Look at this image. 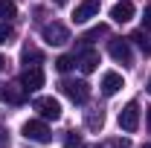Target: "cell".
Listing matches in <instances>:
<instances>
[{"mask_svg":"<svg viewBox=\"0 0 151 148\" xmlns=\"http://www.w3.org/2000/svg\"><path fill=\"white\" fill-rule=\"evenodd\" d=\"M76 64H78V70H81V73H93L96 67H99V52H96V50H84V52L78 55Z\"/></svg>","mask_w":151,"mask_h":148,"instance_id":"obj_12","label":"cell"},{"mask_svg":"<svg viewBox=\"0 0 151 148\" xmlns=\"http://www.w3.org/2000/svg\"><path fill=\"white\" fill-rule=\"evenodd\" d=\"M18 15V6L12 0H0V20H12Z\"/></svg>","mask_w":151,"mask_h":148,"instance_id":"obj_16","label":"cell"},{"mask_svg":"<svg viewBox=\"0 0 151 148\" xmlns=\"http://www.w3.org/2000/svg\"><path fill=\"white\" fill-rule=\"evenodd\" d=\"M20 84H23L26 93L41 90V87H44V70H41V67H26L23 75H20Z\"/></svg>","mask_w":151,"mask_h":148,"instance_id":"obj_7","label":"cell"},{"mask_svg":"<svg viewBox=\"0 0 151 148\" xmlns=\"http://www.w3.org/2000/svg\"><path fill=\"white\" fill-rule=\"evenodd\" d=\"M96 15H99V0H81L73 9V20L76 23H87V20L96 18Z\"/></svg>","mask_w":151,"mask_h":148,"instance_id":"obj_8","label":"cell"},{"mask_svg":"<svg viewBox=\"0 0 151 148\" xmlns=\"http://www.w3.org/2000/svg\"><path fill=\"white\" fill-rule=\"evenodd\" d=\"M0 99L9 102V105H23L26 90H23V84H0Z\"/></svg>","mask_w":151,"mask_h":148,"instance_id":"obj_9","label":"cell"},{"mask_svg":"<svg viewBox=\"0 0 151 148\" xmlns=\"http://www.w3.org/2000/svg\"><path fill=\"white\" fill-rule=\"evenodd\" d=\"M3 67H6V58H3V55H0V70H3Z\"/></svg>","mask_w":151,"mask_h":148,"instance_id":"obj_25","label":"cell"},{"mask_svg":"<svg viewBox=\"0 0 151 148\" xmlns=\"http://www.w3.org/2000/svg\"><path fill=\"white\" fill-rule=\"evenodd\" d=\"M35 111L44 116V119H52L55 122L58 116H61V105H58V99H52V96H38L35 99Z\"/></svg>","mask_w":151,"mask_h":148,"instance_id":"obj_6","label":"cell"},{"mask_svg":"<svg viewBox=\"0 0 151 148\" xmlns=\"http://www.w3.org/2000/svg\"><path fill=\"white\" fill-rule=\"evenodd\" d=\"M67 142H70V145H78V142H81V134H76V131H70V137H67Z\"/></svg>","mask_w":151,"mask_h":148,"instance_id":"obj_22","label":"cell"},{"mask_svg":"<svg viewBox=\"0 0 151 148\" xmlns=\"http://www.w3.org/2000/svg\"><path fill=\"white\" fill-rule=\"evenodd\" d=\"M23 137L32 139V142H52V131L44 119H29L23 122Z\"/></svg>","mask_w":151,"mask_h":148,"instance_id":"obj_2","label":"cell"},{"mask_svg":"<svg viewBox=\"0 0 151 148\" xmlns=\"http://www.w3.org/2000/svg\"><path fill=\"white\" fill-rule=\"evenodd\" d=\"M128 41H134V44L142 50V55H151V38H148V29H137Z\"/></svg>","mask_w":151,"mask_h":148,"instance_id":"obj_13","label":"cell"},{"mask_svg":"<svg viewBox=\"0 0 151 148\" xmlns=\"http://www.w3.org/2000/svg\"><path fill=\"white\" fill-rule=\"evenodd\" d=\"M119 128L125 131V134H134V131L139 128V105L137 102H128L119 111Z\"/></svg>","mask_w":151,"mask_h":148,"instance_id":"obj_3","label":"cell"},{"mask_svg":"<svg viewBox=\"0 0 151 148\" xmlns=\"http://www.w3.org/2000/svg\"><path fill=\"white\" fill-rule=\"evenodd\" d=\"M142 29H151V6H145L142 12Z\"/></svg>","mask_w":151,"mask_h":148,"instance_id":"obj_20","label":"cell"},{"mask_svg":"<svg viewBox=\"0 0 151 148\" xmlns=\"http://www.w3.org/2000/svg\"><path fill=\"white\" fill-rule=\"evenodd\" d=\"M122 87H125V81H122L119 73H105L102 75V93L105 96H113V93H119Z\"/></svg>","mask_w":151,"mask_h":148,"instance_id":"obj_11","label":"cell"},{"mask_svg":"<svg viewBox=\"0 0 151 148\" xmlns=\"http://www.w3.org/2000/svg\"><path fill=\"white\" fill-rule=\"evenodd\" d=\"M41 61H44L41 50H35V47H26V50H23V64H26V67H38Z\"/></svg>","mask_w":151,"mask_h":148,"instance_id":"obj_14","label":"cell"},{"mask_svg":"<svg viewBox=\"0 0 151 148\" xmlns=\"http://www.w3.org/2000/svg\"><path fill=\"white\" fill-rule=\"evenodd\" d=\"M102 125H105V113L102 111H90L87 113V128L90 131H102Z\"/></svg>","mask_w":151,"mask_h":148,"instance_id":"obj_17","label":"cell"},{"mask_svg":"<svg viewBox=\"0 0 151 148\" xmlns=\"http://www.w3.org/2000/svg\"><path fill=\"white\" fill-rule=\"evenodd\" d=\"M108 52H111V58L116 61V64H134V55H131V44L125 41V38H113L111 44H108Z\"/></svg>","mask_w":151,"mask_h":148,"instance_id":"obj_4","label":"cell"},{"mask_svg":"<svg viewBox=\"0 0 151 148\" xmlns=\"http://www.w3.org/2000/svg\"><path fill=\"white\" fill-rule=\"evenodd\" d=\"M12 38H15V26L9 20H0V44H9Z\"/></svg>","mask_w":151,"mask_h":148,"instance_id":"obj_19","label":"cell"},{"mask_svg":"<svg viewBox=\"0 0 151 148\" xmlns=\"http://www.w3.org/2000/svg\"><path fill=\"white\" fill-rule=\"evenodd\" d=\"M67 148H73V145H67Z\"/></svg>","mask_w":151,"mask_h":148,"instance_id":"obj_30","label":"cell"},{"mask_svg":"<svg viewBox=\"0 0 151 148\" xmlns=\"http://www.w3.org/2000/svg\"><path fill=\"white\" fill-rule=\"evenodd\" d=\"M105 35H108V26H105V23H99V26H93L87 35L81 38V41H84V44H93V41H99V38H105Z\"/></svg>","mask_w":151,"mask_h":148,"instance_id":"obj_18","label":"cell"},{"mask_svg":"<svg viewBox=\"0 0 151 148\" xmlns=\"http://www.w3.org/2000/svg\"><path fill=\"white\" fill-rule=\"evenodd\" d=\"M52 3H55V6H64V3H67V0H52Z\"/></svg>","mask_w":151,"mask_h":148,"instance_id":"obj_26","label":"cell"},{"mask_svg":"<svg viewBox=\"0 0 151 148\" xmlns=\"http://www.w3.org/2000/svg\"><path fill=\"white\" fill-rule=\"evenodd\" d=\"M90 148H102V145H90Z\"/></svg>","mask_w":151,"mask_h":148,"instance_id":"obj_28","label":"cell"},{"mask_svg":"<svg viewBox=\"0 0 151 148\" xmlns=\"http://www.w3.org/2000/svg\"><path fill=\"white\" fill-rule=\"evenodd\" d=\"M41 35H44V41H47L50 47H61V44L70 41V29H67L64 23H47V26L41 29Z\"/></svg>","mask_w":151,"mask_h":148,"instance_id":"obj_5","label":"cell"},{"mask_svg":"<svg viewBox=\"0 0 151 148\" xmlns=\"http://www.w3.org/2000/svg\"><path fill=\"white\" fill-rule=\"evenodd\" d=\"M58 87H61V93H64L70 102H76V105H84V102L90 99V84L81 81V78H64Z\"/></svg>","mask_w":151,"mask_h":148,"instance_id":"obj_1","label":"cell"},{"mask_svg":"<svg viewBox=\"0 0 151 148\" xmlns=\"http://www.w3.org/2000/svg\"><path fill=\"white\" fill-rule=\"evenodd\" d=\"M142 148H151V145H142Z\"/></svg>","mask_w":151,"mask_h":148,"instance_id":"obj_29","label":"cell"},{"mask_svg":"<svg viewBox=\"0 0 151 148\" xmlns=\"http://www.w3.org/2000/svg\"><path fill=\"white\" fill-rule=\"evenodd\" d=\"M111 145H113V148H128V139H113Z\"/></svg>","mask_w":151,"mask_h":148,"instance_id":"obj_23","label":"cell"},{"mask_svg":"<svg viewBox=\"0 0 151 148\" xmlns=\"http://www.w3.org/2000/svg\"><path fill=\"white\" fill-rule=\"evenodd\" d=\"M111 18H113V23H128V20H134V3H131V0H119V3H113Z\"/></svg>","mask_w":151,"mask_h":148,"instance_id":"obj_10","label":"cell"},{"mask_svg":"<svg viewBox=\"0 0 151 148\" xmlns=\"http://www.w3.org/2000/svg\"><path fill=\"white\" fill-rule=\"evenodd\" d=\"M6 145H9V131L0 128V148H6Z\"/></svg>","mask_w":151,"mask_h":148,"instance_id":"obj_21","label":"cell"},{"mask_svg":"<svg viewBox=\"0 0 151 148\" xmlns=\"http://www.w3.org/2000/svg\"><path fill=\"white\" fill-rule=\"evenodd\" d=\"M145 122H148V131H151V108H148V116H145Z\"/></svg>","mask_w":151,"mask_h":148,"instance_id":"obj_24","label":"cell"},{"mask_svg":"<svg viewBox=\"0 0 151 148\" xmlns=\"http://www.w3.org/2000/svg\"><path fill=\"white\" fill-rule=\"evenodd\" d=\"M145 87H148V93H151V78H148V84H145Z\"/></svg>","mask_w":151,"mask_h":148,"instance_id":"obj_27","label":"cell"},{"mask_svg":"<svg viewBox=\"0 0 151 148\" xmlns=\"http://www.w3.org/2000/svg\"><path fill=\"white\" fill-rule=\"evenodd\" d=\"M76 67V55H58L55 58V70L58 73H70Z\"/></svg>","mask_w":151,"mask_h":148,"instance_id":"obj_15","label":"cell"}]
</instances>
